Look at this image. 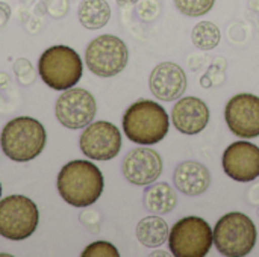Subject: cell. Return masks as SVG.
<instances>
[{"instance_id": "1", "label": "cell", "mask_w": 259, "mask_h": 257, "mask_svg": "<svg viewBox=\"0 0 259 257\" xmlns=\"http://www.w3.org/2000/svg\"><path fill=\"white\" fill-rule=\"evenodd\" d=\"M58 192L62 200L74 208L94 204L103 192V174L90 161H71L58 174Z\"/></svg>"}, {"instance_id": "2", "label": "cell", "mask_w": 259, "mask_h": 257, "mask_svg": "<svg viewBox=\"0 0 259 257\" xmlns=\"http://www.w3.org/2000/svg\"><path fill=\"white\" fill-rule=\"evenodd\" d=\"M170 127L167 111L156 101L138 100L123 115V130L129 141L140 145H153L162 141Z\"/></svg>"}, {"instance_id": "3", "label": "cell", "mask_w": 259, "mask_h": 257, "mask_svg": "<svg viewBox=\"0 0 259 257\" xmlns=\"http://www.w3.org/2000/svg\"><path fill=\"white\" fill-rule=\"evenodd\" d=\"M47 142L44 126L32 117H17L5 124L0 145L6 158L15 162H29L38 158Z\"/></svg>"}, {"instance_id": "4", "label": "cell", "mask_w": 259, "mask_h": 257, "mask_svg": "<svg viewBox=\"0 0 259 257\" xmlns=\"http://www.w3.org/2000/svg\"><path fill=\"white\" fill-rule=\"evenodd\" d=\"M38 73L47 86L65 91L77 85L83 73V64L77 52L71 47L53 45L41 55Z\"/></svg>"}, {"instance_id": "5", "label": "cell", "mask_w": 259, "mask_h": 257, "mask_svg": "<svg viewBox=\"0 0 259 257\" xmlns=\"http://www.w3.org/2000/svg\"><path fill=\"white\" fill-rule=\"evenodd\" d=\"M212 236L220 254L243 257L253 250L258 232L247 215L241 212H229L217 221Z\"/></svg>"}, {"instance_id": "6", "label": "cell", "mask_w": 259, "mask_h": 257, "mask_svg": "<svg viewBox=\"0 0 259 257\" xmlns=\"http://www.w3.org/2000/svg\"><path fill=\"white\" fill-rule=\"evenodd\" d=\"M39 221L36 204L24 195H9L0 200V236L9 241L30 238Z\"/></svg>"}, {"instance_id": "7", "label": "cell", "mask_w": 259, "mask_h": 257, "mask_svg": "<svg viewBox=\"0 0 259 257\" xmlns=\"http://www.w3.org/2000/svg\"><path fill=\"white\" fill-rule=\"evenodd\" d=\"M214 244L211 226L199 217L179 220L168 235V248L176 257L206 256Z\"/></svg>"}, {"instance_id": "8", "label": "cell", "mask_w": 259, "mask_h": 257, "mask_svg": "<svg viewBox=\"0 0 259 257\" xmlns=\"http://www.w3.org/2000/svg\"><path fill=\"white\" fill-rule=\"evenodd\" d=\"M129 61V52L123 39L114 35H102L93 39L85 52L90 71L99 77H112L121 73Z\"/></svg>"}, {"instance_id": "9", "label": "cell", "mask_w": 259, "mask_h": 257, "mask_svg": "<svg viewBox=\"0 0 259 257\" xmlns=\"http://www.w3.org/2000/svg\"><path fill=\"white\" fill-rule=\"evenodd\" d=\"M55 114L58 121L71 130L87 127L97 114V103L91 92L83 88L65 89L56 100Z\"/></svg>"}, {"instance_id": "10", "label": "cell", "mask_w": 259, "mask_h": 257, "mask_svg": "<svg viewBox=\"0 0 259 257\" xmlns=\"http://www.w3.org/2000/svg\"><path fill=\"white\" fill-rule=\"evenodd\" d=\"M82 153L93 161H111L121 150V133L109 121L90 123L79 141Z\"/></svg>"}, {"instance_id": "11", "label": "cell", "mask_w": 259, "mask_h": 257, "mask_svg": "<svg viewBox=\"0 0 259 257\" xmlns=\"http://www.w3.org/2000/svg\"><path fill=\"white\" fill-rule=\"evenodd\" d=\"M225 120L229 130L244 139L259 136V97L250 92L234 95L225 109Z\"/></svg>"}, {"instance_id": "12", "label": "cell", "mask_w": 259, "mask_h": 257, "mask_svg": "<svg viewBox=\"0 0 259 257\" xmlns=\"http://www.w3.org/2000/svg\"><path fill=\"white\" fill-rule=\"evenodd\" d=\"M222 165L232 180L253 182L259 177V147L249 141H237L225 150Z\"/></svg>"}, {"instance_id": "13", "label": "cell", "mask_w": 259, "mask_h": 257, "mask_svg": "<svg viewBox=\"0 0 259 257\" xmlns=\"http://www.w3.org/2000/svg\"><path fill=\"white\" fill-rule=\"evenodd\" d=\"M123 176L127 182L137 186H146L155 183L162 173V158L158 151L138 147L131 150L121 164Z\"/></svg>"}, {"instance_id": "14", "label": "cell", "mask_w": 259, "mask_h": 257, "mask_svg": "<svg viewBox=\"0 0 259 257\" xmlns=\"http://www.w3.org/2000/svg\"><path fill=\"white\" fill-rule=\"evenodd\" d=\"M150 92L162 101H173L181 98L187 89L185 71L173 62H162L156 65L149 77Z\"/></svg>"}, {"instance_id": "15", "label": "cell", "mask_w": 259, "mask_h": 257, "mask_svg": "<svg viewBox=\"0 0 259 257\" xmlns=\"http://www.w3.org/2000/svg\"><path fill=\"white\" fill-rule=\"evenodd\" d=\"M171 123L184 135H197L209 123V109L197 97H184L173 106Z\"/></svg>"}, {"instance_id": "16", "label": "cell", "mask_w": 259, "mask_h": 257, "mask_svg": "<svg viewBox=\"0 0 259 257\" xmlns=\"http://www.w3.org/2000/svg\"><path fill=\"white\" fill-rule=\"evenodd\" d=\"M175 186L185 195L196 197L203 194L211 185V173L208 168L196 161H185L179 164L173 173Z\"/></svg>"}, {"instance_id": "17", "label": "cell", "mask_w": 259, "mask_h": 257, "mask_svg": "<svg viewBox=\"0 0 259 257\" xmlns=\"http://www.w3.org/2000/svg\"><path fill=\"white\" fill-rule=\"evenodd\" d=\"M168 224L158 215L146 217L137 226V238L147 248L161 247L165 241H168Z\"/></svg>"}, {"instance_id": "18", "label": "cell", "mask_w": 259, "mask_h": 257, "mask_svg": "<svg viewBox=\"0 0 259 257\" xmlns=\"http://www.w3.org/2000/svg\"><path fill=\"white\" fill-rule=\"evenodd\" d=\"M176 203L178 197L168 183H155L144 191V206L152 214H170Z\"/></svg>"}, {"instance_id": "19", "label": "cell", "mask_w": 259, "mask_h": 257, "mask_svg": "<svg viewBox=\"0 0 259 257\" xmlns=\"http://www.w3.org/2000/svg\"><path fill=\"white\" fill-rule=\"evenodd\" d=\"M77 17L83 27L90 30L102 29L111 18V6L106 0H82Z\"/></svg>"}, {"instance_id": "20", "label": "cell", "mask_w": 259, "mask_h": 257, "mask_svg": "<svg viewBox=\"0 0 259 257\" xmlns=\"http://www.w3.org/2000/svg\"><path fill=\"white\" fill-rule=\"evenodd\" d=\"M220 29L211 21H200L191 32L193 44L200 50H212L220 42Z\"/></svg>"}, {"instance_id": "21", "label": "cell", "mask_w": 259, "mask_h": 257, "mask_svg": "<svg viewBox=\"0 0 259 257\" xmlns=\"http://www.w3.org/2000/svg\"><path fill=\"white\" fill-rule=\"evenodd\" d=\"M215 0H175L176 8L188 17H202L208 14Z\"/></svg>"}, {"instance_id": "22", "label": "cell", "mask_w": 259, "mask_h": 257, "mask_svg": "<svg viewBox=\"0 0 259 257\" xmlns=\"http://www.w3.org/2000/svg\"><path fill=\"white\" fill-rule=\"evenodd\" d=\"M120 253L118 250L106 242V241H97L90 244L83 251H82V257H118Z\"/></svg>"}, {"instance_id": "23", "label": "cell", "mask_w": 259, "mask_h": 257, "mask_svg": "<svg viewBox=\"0 0 259 257\" xmlns=\"http://www.w3.org/2000/svg\"><path fill=\"white\" fill-rule=\"evenodd\" d=\"M14 73L17 74V79L23 85H30L33 82V67L24 58H20V59L15 61V64H14Z\"/></svg>"}, {"instance_id": "24", "label": "cell", "mask_w": 259, "mask_h": 257, "mask_svg": "<svg viewBox=\"0 0 259 257\" xmlns=\"http://www.w3.org/2000/svg\"><path fill=\"white\" fill-rule=\"evenodd\" d=\"M9 17H11V8H9V5L5 3V2H0V27L8 23Z\"/></svg>"}, {"instance_id": "25", "label": "cell", "mask_w": 259, "mask_h": 257, "mask_svg": "<svg viewBox=\"0 0 259 257\" xmlns=\"http://www.w3.org/2000/svg\"><path fill=\"white\" fill-rule=\"evenodd\" d=\"M115 2H117V5H118V6H121V8H127V6L135 5L138 0H115Z\"/></svg>"}, {"instance_id": "26", "label": "cell", "mask_w": 259, "mask_h": 257, "mask_svg": "<svg viewBox=\"0 0 259 257\" xmlns=\"http://www.w3.org/2000/svg\"><path fill=\"white\" fill-rule=\"evenodd\" d=\"M0 200H2V183H0Z\"/></svg>"}]
</instances>
